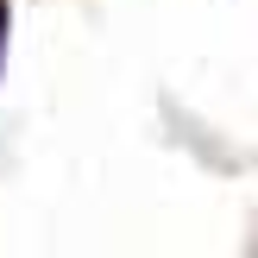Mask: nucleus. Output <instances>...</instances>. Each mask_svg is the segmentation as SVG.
<instances>
[{"label":"nucleus","instance_id":"nucleus-1","mask_svg":"<svg viewBox=\"0 0 258 258\" xmlns=\"http://www.w3.org/2000/svg\"><path fill=\"white\" fill-rule=\"evenodd\" d=\"M0 38H7V0H0Z\"/></svg>","mask_w":258,"mask_h":258}]
</instances>
